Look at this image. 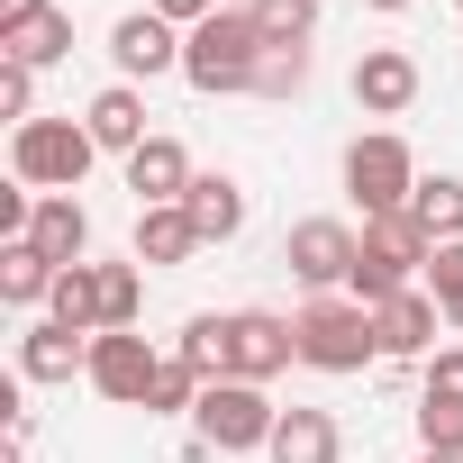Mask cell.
<instances>
[{"mask_svg": "<svg viewBox=\"0 0 463 463\" xmlns=\"http://www.w3.org/2000/svg\"><path fill=\"white\" fill-rule=\"evenodd\" d=\"M182 354H191L209 382H273V373L300 364V336H291V318H273V309H218V318H191V327H182Z\"/></svg>", "mask_w": 463, "mask_h": 463, "instance_id": "6da1fadb", "label": "cell"}, {"mask_svg": "<svg viewBox=\"0 0 463 463\" xmlns=\"http://www.w3.org/2000/svg\"><path fill=\"white\" fill-rule=\"evenodd\" d=\"M436 264V237L409 218V209H391V218H364V255H354V282H345V300H364V309H382V300H400V291H418V273Z\"/></svg>", "mask_w": 463, "mask_h": 463, "instance_id": "7a4b0ae2", "label": "cell"}, {"mask_svg": "<svg viewBox=\"0 0 463 463\" xmlns=\"http://www.w3.org/2000/svg\"><path fill=\"white\" fill-rule=\"evenodd\" d=\"M255 64H264V28L246 19V10H218V19H200L191 37H182V82L191 91H255Z\"/></svg>", "mask_w": 463, "mask_h": 463, "instance_id": "3957f363", "label": "cell"}, {"mask_svg": "<svg viewBox=\"0 0 463 463\" xmlns=\"http://www.w3.org/2000/svg\"><path fill=\"white\" fill-rule=\"evenodd\" d=\"M291 336H300V364H309V373H364V364H382L373 309H364V300H345V291L309 300V309L291 318Z\"/></svg>", "mask_w": 463, "mask_h": 463, "instance_id": "277c9868", "label": "cell"}, {"mask_svg": "<svg viewBox=\"0 0 463 463\" xmlns=\"http://www.w3.org/2000/svg\"><path fill=\"white\" fill-rule=\"evenodd\" d=\"M273 427H282V409L264 382H209L191 409V445H209V454H264Z\"/></svg>", "mask_w": 463, "mask_h": 463, "instance_id": "5b68a950", "label": "cell"}, {"mask_svg": "<svg viewBox=\"0 0 463 463\" xmlns=\"http://www.w3.org/2000/svg\"><path fill=\"white\" fill-rule=\"evenodd\" d=\"M91 164H100V146H91L82 118H28V128H10V173L28 191H82Z\"/></svg>", "mask_w": 463, "mask_h": 463, "instance_id": "8992f818", "label": "cell"}, {"mask_svg": "<svg viewBox=\"0 0 463 463\" xmlns=\"http://www.w3.org/2000/svg\"><path fill=\"white\" fill-rule=\"evenodd\" d=\"M345 191H354L364 218L409 209V191H418V155H409V137H391V128L354 137V146H345Z\"/></svg>", "mask_w": 463, "mask_h": 463, "instance_id": "52a82bcc", "label": "cell"}, {"mask_svg": "<svg viewBox=\"0 0 463 463\" xmlns=\"http://www.w3.org/2000/svg\"><path fill=\"white\" fill-rule=\"evenodd\" d=\"M354 255H364V227H345V218H300L291 237H282V264H291V282L309 300L345 291L354 282Z\"/></svg>", "mask_w": 463, "mask_h": 463, "instance_id": "ba28073f", "label": "cell"}, {"mask_svg": "<svg viewBox=\"0 0 463 463\" xmlns=\"http://www.w3.org/2000/svg\"><path fill=\"white\" fill-rule=\"evenodd\" d=\"M155 373H164V354H155L137 327H100V336H91V373H82V382H91L109 409H146Z\"/></svg>", "mask_w": 463, "mask_h": 463, "instance_id": "9c48e42d", "label": "cell"}, {"mask_svg": "<svg viewBox=\"0 0 463 463\" xmlns=\"http://www.w3.org/2000/svg\"><path fill=\"white\" fill-rule=\"evenodd\" d=\"M109 64H118V82L182 73V28H173V19H155V10H128V19L109 28Z\"/></svg>", "mask_w": 463, "mask_h": 463, "instance_id": "30bf717a", "label": "cell"}, {"mask_svg": "<svg viewBox=\"0 0 463 463\" xmlns=\"http://www.w3.org/2000/svg\"><path fill=\"white\" fill-rule=\"evenodd\" d=\"M436 291H400V300H382L373 309V336H382V364H427L436 354Z\"/></svg>", "mask_w": 463, "mask_h": 463, "instance_id": "8fae6325", "label": "cell"}, {"mask_svg": "<svg viewBox=\"0 0 463 463\" xmlns=\"http://www.w3.org/2000/svg\"><path fill=\"white\" fill-rule=\"evenodd\" d=\"M354 100H364L373 118H400V109L418 100V55H409V46H364V55H354Z\"/></svg>", "mask_w": 463, "mask_h": 463, "instance_id": "7c38bea8", "label": "cell"}, {"mask_svg": "<svg viewBox=\"0 0 463 463\" xmlns=\"http://www.w3.org/2000/svg\"><path fill=\"white\" fill-rule=\"evenodd\" d=\"M191 182H200V164L182 155V137H146V146L128 155V191H137V209H173Z\"/></svg>", "mask_w": 463, "mask_h": 463, "instance_id": "4fadbf2b", "label": "cell"}, {"mask_svg": "<svg viewBox=\"0 0 463 463\" xmlns=\"http://www.w3.org/2000/svg\"><path fill=\"white\" fill-rule=\"evenodd\" d=\"M28 246H37V255H55L64 273H73V264H91V209H82L73 191H37V218H28Z\"/></svg>", "mask_w": 463, "mask_h": 463, "instance_id": "5bb4252c", "label": "cell"}, {"mask_svg": "<svg viewBox=\"0 0 463 463\" xmlns=\"http://www.w3.org/2000/svg\"><path fill=\"white\" fill-rule=\"evenodd\" d=\"M82 128H91V146H100V155H118V164H128V155L155 137V128H146V91H137V82H109V91H91Z\"/></svg>", "mask_w": 463, "mask_h": 463, "instance_id": "9a60e30c", "label": "cell"}, {"mask_svg": "<svg viewBox=\"0 0 463 463\" xmlns=\"http://www.w3.org/2000/svg\"><path fill=\"white\" fill-rule=\"evenodd\" d=\"M73 373H91V336H73V327H55V318H28V336H19V382H73Z\"/></svg>", "mask_w": 463, "mask_h": 463, "instance_id": "2e32d148", "label": "cell"}, {"mask_svg": "<svg viewBox=\"0 0 463 463\" xmlns=\"http://www.w3.org/2000/svg\"><path fill=\"white\" fill-rule=\"evenodd\" d=\"M264 463H345V427H336L327 409H282Z\"/></svg>", "mask_w": 463, "mask_h": 463, "instance_id": "e0dca14e", "label": "cell"}, {"mask_svg": "<svg viewBox=\"0 0 463 463\" xmlns=\"http://www.w3.org/2000/svg\"><path fill=\"white\" fill-rule=\"evenodd\" d=\"M182 209H191V227H200V246H227L246 227V182L237 173H200L191 191H182Z\"/></svg>", "mask_w": 463, "mask_h": 463, "instance_id": "ac0fdd59", "label": "cell"}, {"mask_svg": "<svg viewBox=\"0 0 463 463\" xmlns=\"http://www.w3.org/2000/svg\"><path fill=\"white\" fill-rule=\"evenodd\" d=\"M55 282H64V264H55V255H37L28 237H19V246H0V300H10L19 318H37V309L55 300Z\"/></svg>", "mask_w": 463, "mask_h": 463, "instance_id": "d6986e66", "label": "cell"}, {"mask_svg": "<svg viewBox=\"0 0 463 463\" xmlns=\"http://www.w3.org/2000/svg\"><path fill=\"white\" fill-rule=\"evenodd\" d=\"M200 255V227H191V209L173 200V209H137V264H191Z\"/></svg>", "mask_w": 463, "mask_h": 463, "instance_id": "ffe728a7", "label": "cell"}, {"mask_svg": "<svg viewBox=\"0 0 463 463\" xmlns=\"http://www.w3.org/2000/svg\"><path fill=\"white\" fill-rule=\"evenodd\" d=\"M409 218L427 227L436 246H463V182H454V173H418V191H409Z\"/></svg>", "mask_w": 463, "mask_h": 463, "instance_id": "44dd1931", "label": "cell"}, {"mask_svg": "<svg viewBox=\"0 0 463 463\" xmlns=\"http://www.w3.org/2000/svg\"><path fill=\"white\" fill-rule=\"evenodd\" d=\"M200 391H209V373L173 345V354H164V373H155V391H146V418H191V409H200Z\"/></svg>", "mask_w": 463, "mask_h": 463, "instance_id": "7402d4cb", "label": "cell"}, {"mask_svg": "<svg viewBox=\"0 0 463 463\" xmlns=\"http://www.w3.org/2000/svg\"><path fill=\"white\" fill-rule=\"evenodd\" d=\"M46 318H55V327H73V336H100V273H91V264H73V273L55 282Z\"/></svg>", "mask_w": 463, "mask_h": 463, "instance_id": "603a6c76", "label": "cell"}, {"mask_svg": "<svg viewBox=\"0 0 463 463\" xmlns=\"http://www.w3.org/2000/svg\"><path fill=\"white\" fill-rule=\"evenodd\" d=\"M0 55H10V64H28V73H46V64H64V55H73V19H64V10H46L37 28H19Z\"/></svg>", "mask_w": 463, "mask_h": 463, "instance_id": "cb8c5ba5", "label": "cell"}, {"mask_svg": "<svg viewBox=\"0 0 463 463\" xmlns=\"http://www.w3.org/2000/svg\"><path fill=\"white\" fill-rule=\"evenodd\" d=\"M246 19L264 28V46H309L318 37V0H246Z\"/></svg>", "mask_w": 463, "mask_h": 463, "instance_id": "d4e9b609", "label": "cell"}, {"mask_svg": "<svg viewBox=\"0 0 463 463\" xmlns=\"http://www.w3.org/2000/svg\"><path fill=\"white\" fill-rule=\"evenodd\" d=\"M300 91H309V46H264L255 100H300Z\"/></svg>", "mask_w": 463, "mask_h": 463, "instance_id": "484cf974", "label": "cell"}, {"mask_svg": "<svg viewBox=\"0 0 463 463\" xmlns=\"http://www.w3.org/2000/svg\"><path fill=\"white\" fill-rule=\"evenodd\" d=\"M91 273H100V327H137L146 273H137V264H91Z\"/></svg>", "mask_w": 463, "mask_h": 463, "instance_id": "4316f807", "label": "cell"}, {"mask_svg": "<svg viewBox=\"0 0 463 463\" xmlns=\"http://www.w3.org/2000/svg\"><path fill=\"white\" fill-rule=\"evenodd\" d=\"M418 454H463V400H427L418 391Z\"/></svg>", "mask_w": 463, "mask_h": 463, "instance_id": "83f0119b", "label": "cell"}, {"mask_svg": "<svg viewBox=\"0 0 463 463\" xmlns=\"http://www.w3.org/2000/svg\"><path fill=\"white\" fill-rule=\"evenodd\" d=\"M427 291H436V309H445V327L463 336V246H436V264H427Z\"/></svg>", "mask_w": 463, "mask_h": 463, "instance_id": "f1b7e54d", "label": "cell"}, {"mask_svg": "<svg viewBox=\"0 0 463 463\" xmlns=\"http://www.w3.org/2000/svg\"><path fill=\"white\" fill-rule=\"evenodd\" d=\"M0 118H10V128H28V118H37V73H28V64H10V55H0Z\"/></svg>", "mask_w": 463, "mask_h": 463, "instance_id": "f546056e", "label": "cell"}, {"mask_svg": "<svg viewBox=\"0 0 463 463\" xmlns=\"http://www.w3.org/2000/svg\"><path fill=\"white\" fill-rule=\"evenodd\" d=\"M427 400H463V345H436L427 354Z\"/></svg>", "mask_w": 463, "mask_h": 463, "instance_id": "4dcf8cb0", "label": "cell"}, {"mask_svg": "<svg viewBox=\"0 0 463 463\" xmlns=\"http://www.w3.org/2000/svg\"><path fill=\"white\" fill-rule=\"evenodd\" d=\"M146 10H155V19H173V28L191 37L200 19H218V0H146Z\"/></svg>", "mask_w": 463, "mask_h": 463, "instance_id": "1f68e13d", "label": "cell"}, {"mask_svg": "<svg viewBox=\"0 0 463 463\" xmlns=\"http://www.w3.org/2000/svg\"><path fill=\"white\" fill-rule=\"evenodd\" d=\"M46 10H55V0H0V46H10V37H19V28H37V19H46Z\"/></svg>", "mask_w": 463, "mask_h": 463, "instance_id": "d6a6232c", "label": "cell"}, {"mask_svg": "<svg viewBox=\"0 0 463 463\" xmlns=\"http://www.w3.org/2000/svg\"><path fill=\"white\" fill-rule=\"evenodd\" d=\"M364 10H382V19H400V10H418V0H364Z\"/></svg>", "mask_w": 463, "mask_h": 463, "instance_id": "836d02e7", "label": "cell"}, {"mask_svg": "<svg viewBox=\"0 0 463 463\" xmlns=\"http://www.w3.org/2000/svg\"><path fill=\"white\" fill-rule=\"evenodd\" d=\"M418 463H463V454H418Z\"/></svg>", "mask_w": 463, "mask_h": 463, "instance_id": "e575fe53", "label": "cell"}, {"mask_svg": "<svg viewBox=\"0 0 463 463\" xmlns=\"http://www.w3.org/2000/svg\"><path fill=\"white\" fill-rule=\"evenodd\" d=\"M454 10H463V0H454Z\"/></svg>", "mask_w": 463, "mask_h": 463, "instance_id": "d590c367", "label": "cell"}, {"mask_svg": "<svg viewBox=\"0 0 463 463\" xmlns=\"http://www.w3.org/2000/svg\"><path fill=\"white\" fill-rule=\"evenodd\" d=\"M10 463H19V454H10Z\"/></svg>", "mask_w": 463, "mask_h": 463, "instance_id": "8d00e7d4", "label": "cell"}]
</instances>
